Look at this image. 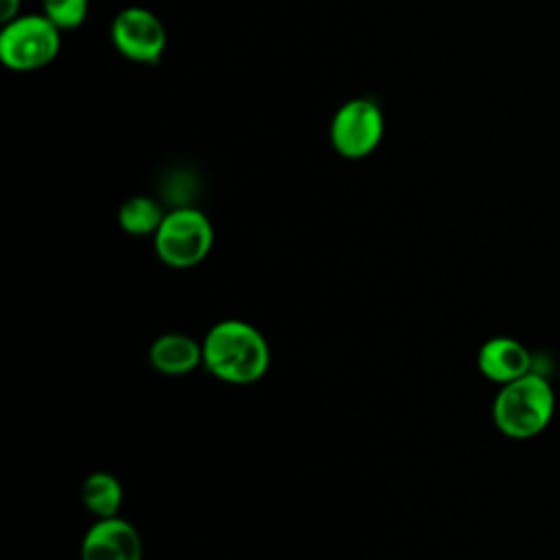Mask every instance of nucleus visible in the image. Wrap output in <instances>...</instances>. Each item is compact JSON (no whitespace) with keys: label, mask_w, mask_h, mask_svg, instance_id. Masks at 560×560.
I'll list each match as a JSON object with an SVG mask.
<instances>
[{"label":"nucleus","mask_w":560,"mask_h":560,"mask_svg":"<svg viewBox=\"0 0 560 560\" xmlns=\"http://www.w3.org/2000/svg\"><path fill=\"white\" fill-rule=\"evenodd\" d=\"M20 15V0H0V20L2 24L15 20Z\"/></svg>","instance_id":"nucleus-13"},{"label":"nucleus","mask_w":560,"mask_h":560,"mask_svg":"<svg viewBox=\"0 0 560 560\" xmlns=\"http://www.w3.org/2000/svg\"><path fill=\"white\" fill-rule=\"evenodd\" d=\"M61 48V31L44 13H26L2 24L0 59L13 72L48 66Z\"/></svg>","instance_id":"nucleus-4"},{"label":"nucleus","mask_w":560,"mask_h":560,"mask_svg":"<svg viewBox=\"0 0 560 560\" xmlns=\"http://www.w3.org/2000/svg\"><path fill=\"white\" fill-rule=\"evenodd\" d=\"M90 11V0H42V13L59 28H79Z\"/></svg>","instance_id":"nucleus-12"},{"label":"nucleus","mask_w":560,"mask_h":560,"mask_svg":"<svg viewBox=\"0 0 560 560\" xmlns=\"http://www.w3.org/2000/svg\"><path fill=\"white\" fill-rule=\"evenodd\" d=\"M112 42L129 61L158 63L166 48V28L153 11L127 7L112 22Z\"/></svg>","instance_id":"nucleus-6"},{"label":"nucleus","mask_w":560,"mask_h":560,"mask_svg":"<svg viewBox=\"0 0 560 560\" xmlns=\"http://www.w3.org/2000/svg\"><path fill=\"white\" fill-rule=\"evenodd\" d=\"M553 411V387L536 372L501 385L492 400V422L499 433L512 440H529L542 433L549 427Z\"/></svg>","instance_id":"nucleus-2"},{"label":"nucleus","mask_w":560,"mask_h":560,"mask_svg":"<svg viewBox=\"0 0 560 560\" xmlns=\"http://www.w3.org/2000/svg\"><path fill=\"white\" fill-rule=\"evenodd\" d=\"M81 560H142L140 532L122 516L96 518L79 549Z\"/></svg>","instance_id":"nucleus-7"},{"label":"nucleus","mask_w":560,"mask_h":560,"mask_svg":"<svg viewBox=\"0 0 560 560\" xmlns=\"http://www.w3.org/2000/svg\"><path fill=\"white\" fill-rule=\"evenodd\" d=\"M201 348L203 368L228 385L258 383L271 363L265 335L245 319H221L212 324Z\"/></svg>","instance_id":"nucleus-1"},{"label":"nucleus","mask_w":560,"mask_h":560,"mask_svg":"<svg viewBox=\"0 0 560 560\" xmlns=\"http://www.w3.org/2000/svg\"><path fill=\"white\" fill-rule=\"evenodd\" d=\"M477 368L488 381L505 385L532 372V352L514 337H490L477 352Z\"/></svg>","instance_id":"nucleus-8"},{"label":"nucleus","mask_w":560,"mask_h":560,"mask_svg":"<svg viewBox=\"0 0 560 560\" xmlns=\"http://www.w3.org/2000/svg\"><path fill=\"white\" fill-rule=\"evenodd\" d=\"M212 243L214 228L210 219L192 206H179L166 212L153 234L155 254L171 269H190L199 265L210 254Z\"/></svg>","instance_id":"nucleus-3"},{"label":"nucleus","mask_w":560,"mask_h":560,"mask_svg":"<svg viewBox=\"0 0 560 560\" xmlns=\"http://www.w3.org/2000/svg\"><path fill=\"white\" fill-rule=\"evenodd\" d=\"M162 206L144 195L129 197L118 208V225L131 236H153L164 219Z\"/></svg>","instance_id":"nucleus-11"},{"label":"nucleus","mask_w":560,"mask_h":560,"mask_svg":"<svg viewBox=\"0 0 560 560\" xmlns=\"http://www.w3.org/2000/svg\"><path fill=\"white\" fill-rule=\"evenodd\" d=\"M149 363L166 376H184L203 365V348L197 339L184 332H166L153 339L149 348Z\"/></svg>","instance_id":"nucleus-9"},{"label":"nucleus","mask_w":560,"mask_h":560,"mask_svg":"<svg viewBox=\"0 0 560 560\" xmlns=\"http://www.w3.org/2000/svg\"><path fill=\"white\" fill-rule=\"evenodd\" d=\"M81 501L96 518L118 516L122 508V486L112 472H92L81 486Z\"/></svg>","instance_id":"nucleus-10"},{"label":"nucleus","mask_w":560,"mask_h":560,"mask_svg":"<svg viewBox=\"0 0 560 560\" xmlns=\"http://www.w3.org/2000/svg\"><path fill=\"white\" fill-rule=\"evenodd\" d=\"M383 109L368 96L346 101L330 120V144L346 160H361L374 153L383 140Z\"/></svg>","instance_id":"nucleus-5"}]
</instances>
